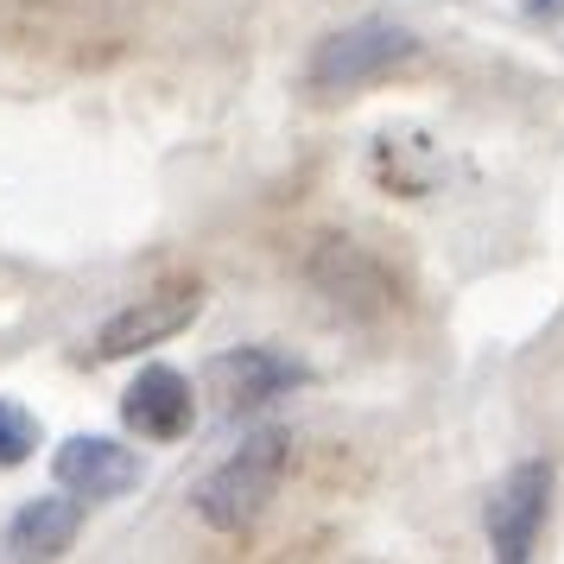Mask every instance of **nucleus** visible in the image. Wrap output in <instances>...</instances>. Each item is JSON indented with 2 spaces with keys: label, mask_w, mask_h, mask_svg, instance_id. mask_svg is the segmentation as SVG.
<instances>
[{
  "label": "nucleus",
  "mask_w": 564,
  "mask_h": 564,
  "mask_svg": "<svg viewBox=\"0 0 564 564\" xmlns=\"http://www.w3.org/2000/svg\"><path fill=\"white\" fill-rule=\"evenodd\" d=\"M52 476L77 501H115L140 482V457L115 437H64L52 451Z\"/></svg>",
  "instance_id": "obj_7"
},
{
  "label": "nucleus",
  "mask_w": 564,
  "mask_h": 564,
  "mask_svg": "<svg viewBox=\"0 0 564 564\" xmlns=\"http://www.w3.org/2000/svg\"><path fill=\"white\" fill-rule=\"evenodd\" d=\"M121 419H128V432L153 437V444H172L197 425V393L184 381L178 368H147V375H133V387L121 393Z\"/></svg>",
  "instance_id": "obj_9"
},
{
  "label": "nucleus",
  "mask_w": 564,
  "mask_h": 564,
  "mask_svg": "<svg viewBox=\"0 0 564 564\" xmlns=\"http://www.w3.org/2000/svg\"><path fill=\"white\" fill-rule=\"evenodd\" d=\"M545 513H552V463L545 457L513 463L508 476L495 482L488 513H482L495 564H533V545H539V533H545Z\"/></svg>",
  "instance_id": "obj_4"
},
{
  "label": "nucleus",
  "mask_w": 564,
  "mask_h": 564,
  "mask_svg": "<svg viewBox=\"0 0 564 564\" xmlns=\"http://www.w3.org/2000/svg\"><path fill=\"white\" fill-rule=\"evenodd\" d=\"M83 533L77 495H39L0 527V564H57Z\"/></svg>",
  "instance_id": "obj_8"
},
{
  "label": "nucleus",
  "mask_w": 564,
  "mask_h": 564,
  "mask_svg": "<svg viewBox=\"0 0 564 564\" xmlns=\"http://www.w3.org/2000/svg\"><path fill=\"white\" fill-rule=\"evenodd\" d=\"M368 172H375V184H381V191H393V197H425V191L444 178V153H437L432 133L387 128V133H375Z\"/></svg>",
  "instance_id": "obj_10"
},
{
  "label": "nucleus",
  "mask_w": 564,
  "mask_h": 564,
  "mask_svg": "<svg viewBox=\"0 0 564 564\" xmlns=\"http://www.w3.org/2000/svg\"><path fill=\"white\" fill-rule=\"evenodd\" d=\"M527 13H539V20H552V13H564V0H527Z\"/></svg>",
  "instance_id": "obj_12"
},
{
  "label": "nucleus",
  "mask_w": 564,
  "mask_h": 564,
  "mask_svg": "<svg viewBox=\"0 0 564 564\" xmlns=\"http://www.w3.org/2000/svg\"><path fill=\"white\" fill-rule=\"evenodd\" d=\"M285 469H292V432L285 425H260L197 482V513L216 533H248L260 513L273 508Z\"/></svg>",
  "instance_id": "obj_1"
},
{
  "label": "nucleus",
  "mask_w": 564,
  "mask_h": 564,
  "mask_svg": "<svg viewBox=\"0 0 564 564\" xmlns=\"http://www.w3.org/2000/svg\"><path fill=\"white\" fill-rule=\"evenodd\" d=\"M204 311V285L197 280H165L153 285L147 299H133V305H121L115 317H108L102 330L89 336V356H147V349H159V343H172L178 330H191V317Z\"/></svg>",
  "instance_id": "obj_5"
},
{
  "label": "nucleus",
  "mask_w": 564,
  "mask_h": 564,
  "mask_svg": "<svg viewBox=\"0 0 564 564\" xmlns=\"http://www.w3.org/2000/svg\"><path fill=\"white\" fill-rule=\"evenodd\" d=\"M412 57H419V39L393 20H356V26H336L330 39H317V52L305 64L311 96H356V89H375V83L400 77Z\"/></svg>",
  "instance_id": "obj_2"
},
{
  "label": "nucleus",
  "mask_w": 564,
  "mask_h": 564,
  "mask_svg": "<svg viewBox=\"0 0 564 564\" xmlns=\"http://www.w3.org/2000/svg\"><path fill=\"white\" fill-rule=\"evenodd\" d=\"M299 381H305V368L292 356H280V349H223V356L204 368V387H209V400H216L223 419L273 406V400L292 393Z\"/></svg>",
  "instance_id": "obj_6"
},
{
  "label": "nucleus",
  "mask_w": 564,
  "mask_h": 564,
  "mask_svg": "<svg viewBox=\"0 0 564 564\" xmlns=\"http://www.w3.org/2000/svg\"><path fill=\"white\" fill-rule=\"evenodd\" d=\"M32 451H39V419L20 400H0V469L26 463Z\"/></svg>",
  "instance_id": "obj_11"
},
{
  "label": "nucleus",
  "mask_w": 564,
  "mask_h": 564,
  "mask_svg": "<svg viewBox=\"0 0 564 564\" xmlns=\"http://www.w3.org/2000/svg\"><path fill=\"white\" fill-rule=\"evenodd\" d=\"M305 280L317 299H330L343 317H387L406 305V285L375 248H361L356 235H317L305 248Z\"/></svg>",
  "instance_id": "obj_3"
}]
</instances>
